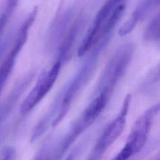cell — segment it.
<instances>
[{
  "label": "cell",
  "instance_id": "obj_8",
  "mask_svg": "<svg viewBox=\"0 0 160 160\" xmlns=\"http://www.w3.org/2000/svg\"><path fill=\"white\" fill-rule=\"evenodd\" d=\"M8 52L0 65V95L11 76L20 51L12 47Z\"/></svg>",
  "mask_w": 160,
  "mask_h": 160
},
{
  "label": "cell",
  "instance_id": "obj_7",
  "mask_svg": "<svg viewBox=\"0 0 160 160\" xmlns=\"http://www.w3.org/2000/svg\"><path fill=\"white\" fill-rule=\"evenodd\" d=\"M109 92V91L103 89L101 94L86 108L82 116V122L84 125L91 124L99 116L107 103Z\"/></svg>",
  "mask_w": 160,
  "mask_h": 160
},
{
  "label": "cell",
  "instance_id": "obj_5",
  "mask_svg": "<svg viewBox=\"0 0 160 160\" xmlns=\"http://www.w3.org/2000/svg\"><path fill=\"white\" fill-rule=\"evenodd\" d=\"M97 55L92 56L82 67L80 71L78 73L76 76L74 78L73 81L71 82L66 94H65L62 105V111H65L68 106L69 105L71 101H72L75 94L78 91V90L84 84V83L89 79L92 72L96 62Z\"/></svg>",
  "mask_w": 160,
  "mask_h": 160
},
{
  "label": "cell",
  "instance_id": "obj_6",
  "mask_svg": "<svg viewBox=\"0 0 160 160\" xmlns=\"http://www.w3.org/2000/svg\"><path fill=\"white\" fill-rule=\"evenodd\" d=\"M159 3V0H141L129 19L119 29V35L123 36L131 32L138 22L144 19Z\"/></svg>",
  "mask_w": 160,
  "mask_h": 160
},
{
  "label": "cell",
  "instance_id": "obj_3",
  "mask_svg": "<svg viewBox=\"0 0 160 160\" xmlns=\"http://www.w3.org/2000/svg\"><path fill=\"white\" fill-rule=\"evenodd\" d=\"M159 111V105H154L142 115L135 122L125 145L133 154L137 153L146 143L154 116Z\"/></svg>",
  "mask_w": 160,
  "mask_h": 160
},
{
  "label": "cell",
  "instance_id": "obj_9",
  "mask_svg": "<svg viewBox=\"0 0 160 160\" xmlns=\"http://www.w3.org/2000/svg\"><path fill=\"white\" fill-rule=\"evenodd\" d=\"M82 23L81 19H78L72 24L68 34L64 39L59 51V59L58 62L59 63L61 64V62L68 56V54L73 46L74 42L77 37L78 32L81 27Z\"/></svg>",
  "mask_w": 160,
  "mask_h": 160
},
{
  "label": "cell",
  "instance_id": "obj_10",
  "mask_svg": "<svg viewBox=\"0 0 160 160\" xmlns=\"http://www.w3.org/2000/svg\"><path fill=\"white\" fill-rule=\"evenodd\" d=\"M125 9V6L124 4H119L111 12V14L104 24L100 32V37L106 36V35L109 33L112 29L114 28L115 25L120 19Z\"/></svg>",
  "mask_w": 160,
  "mask_h": 160
},
{
  "label": "cell",
  "instance_id": "obj_13",
  "mask_svg": "<svg viewBox=\"0 0 160 160\" xmlns=\"http://www.w3.org/2000/svg\"><path fill=\"white\" fill-rule=\"evenodd\" d=\"M12 43V36L11 34H6V36L0 38V61L4 54L6 53L8 48L11 46Z\"/></svg>",
  "mask_w": 160,
  "mask_h": 160
},
{
  "label": "cell",
  "instance_id": "obj_1",
  "mask_svg": "<svg viewBox=\"0 0 160 160\" xmlns=\"http://www.w3.org/2000/svg\"><path fill=\"white\" fill-rule=\"evenodd\" d=\"M132 52V45L128 44L121 46L114 54L105 68L100 79V83L104 86V89L109 91H111L115 84L123 75L131 58Z\"/></svg>",
  "mask_w": 160,
  "mask_h": 160
},
{
  "label": "cell",
  "instance_id": "obj_12",
  "mask_svg": "<svg viewBox=\"0 0 160 160\" xmlns=\"http://www.w3.org/2000/svg\"><path fill=\"white\" fill-rule=\"evenodd\" d=\"M19 0H6L3 11L0 15V38L2 32L16 9Z\"/></svg>",
  "mask_w": 160,
  "mask_h": 160
},
{
  "label": "cell",
  "instance_id": "obj_11",
  "mask_svg": "<svg viewBox=\"0 0 160 160\" xmlns=\"http://www.w3.org/2000/svg\"><path fill=\"white\" fill-rule=\"evenodd\" d=\"M160 37V16L158 13L149 22L144 32L146 41H159Z\"/></svg>",
  "mask_w": 160,
  "mask_h": 160
},
{
  "label": "cell",
  "instance_id": "obj_4",
  "mask_svg": "<svg viewBox=\"0 0 160 160\" xmlns=\"http://www.w3.org/2000/svg\"><path fill=\"white\" fill-rule=\"evenodd\" d=\"M131 95L128 94L124 99L122 110L118 116L114 119L105 129L98 139L95 148L94 154L100 155L108 147H109L123 131L126 123V116L127 114Z\"/></svg>",
  "mask_w": 160,
  "mask_h": 160
},
{
  "label": "cell",
  "instance_id": "obj_15",
  "mask_svg": "<svg viewBox=\"0 0 160 160\" xmlns=\"http://www.w3.org/2000/svg\"><path fill=\"white\" fill-rule=\"evenodd\" d=\"M6 156H5L1 160H9V154H6Z\"/></svg>",
  "mask_w": 160,
  "mask_h": 160
},
{
  "label": "cell",
  "instance_id": "obj_14",
  "mask_svg": "<svg viewBox=\"0 0 160 160\" xmlns=\"http://www.w3.org/2000/svg\"><path fill=\"white\" fill-rule=\"evenodd\" d=\"M114 7H116L122 0H108Z\"/></svg>",
  "mask_w": 160,
  "mask_h": 160
},
{
  "label": "cell",
  "instance_id": "obj_2",
  "mask_svg": "<svg viewBox=\"0 0 160 160\" xmlns=\"http://www.w3.org/2000/svg\"><path fill=\"white\" fill-rule=\"evenodd\" d=\"M60 67L61 63L56 61L49 72L42 73L36 84L22 102V112L31 111L47 94L58 78Z\"/></svg>",
  "mask_w": 160,
  "mask_h": 160
}]
</instances>
